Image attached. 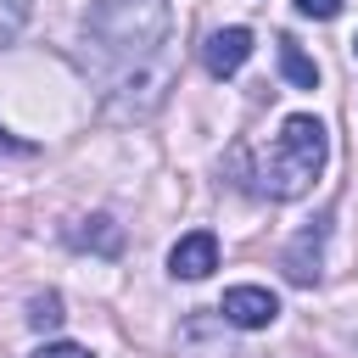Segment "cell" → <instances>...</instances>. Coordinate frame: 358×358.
Here are the masks:
<instances>
[{
  "label": "cell",
  "mask_w": 358,
  "mask_h": 358,
  "mask_svg": "<svg viewBox=\"0 0 358 358\" xmlns=\"http://www.w3.org/2000/svg\"><path fill=\"white\" fill-rule=\"evenodd\" d=\"M218 313H224V324H235V330H268V324L280 319V296H274L268 285H229L224 302H218Z\"/></svg>",
  "instance_id": "cell-3"
},
{
  "label": "cell",
  "mask_w": 358,
  "mask_h": 358,
  "mask_svg": "<svg viewBox=\"0 0 358 358\" xmlns=\"http://www.w3.org/2000/svg\"><path fill=\"white\" fill-rule=\"evenodd\" d=\"M0 151H28V145H22L17 134H6V129H0Z\"/></svg>",
  "instance_id": "cell-13"
},
{
  "label": "cell",
  "mask_w": 358,
  "mask_h": 358,
  "mask_svg": "<svg viewBox=\"0 0 358 358\" xmlns=\"http://www.w3.org/2000/svg\"><path fill=\"white\" fill-rule=\"evenodd\" d=\"M168 268H173V280H207V274L218 268V235H213V229L179 235L173 252H168Z\"/></svg>",
  "instance_id": "cell-4"
},
{
  "label": "cell",
  "mask_w": 358,
  "mask_h": 358,
  "mask_svg": "<svg viewBox=\"0 0 358 358\" xmlns=\"http://www.w3.org/2000/svg\"><path fill=\"white\" fill-rule=\"evenodd\" d=\"M246 56H252V28H218L201 45V62H207L213 78H235L246 67Z\"/></svg>",
  "instance_id": "cell-6"
},
{
  "label": "cell",
  "mask_w": 358,
  "mask_h": 358,
  "mask_svg": "<svg viewBox=\"0 0 358 358\" xmlns=\"http://www.w3.org/2000/svg\"><path fill=\"white\" fill-rule=\"evenodd\" d=\"M28 358H95L90 347H78V341H45L39 352H28Z\"/></svg>",
  "instance_id": "cell-11"
},
{
  "label": "cell",
  "mask_w": 358,
  "mask_h": 358,
  "mask_svg": "<svg viewBox=\"0 0 358 358\" xmlns=\"http://www.w3.org/2000/svg\"><path fill=\"white\" fill-rule=\"evenodd\" d=\"M274 45H280V73H285L296 90H319V62H313V56H308L291 34H280Z\"/></svg>",
  "instance_id": "cell-8"
},
{
  "label": "cell",
  "mask_w": 358,
  "mask_h": 358,
  "mask_svg": "<svg viewBox=\"0 0 358 358\" xmlns=\"http://www.w3.org/2000/svg\"><path fill=\"white\" fill-rule=\"evenodd\" d=\"M67 241H73L78 252H101V257H117V252H123V229H117L106 213H95V218H78V224L67 229Z\"/></svg>",
  "instance_id": "cell-7"
},
{
  "label": "cell",
  "mask_w": 358,
  "mask_h": 358,
  "mask_svg": "<svg viewBox=\"0 0 358 358\" xmlns=\"http://www.w3.org/2000/svg\"><path fill=\"white\" fill-rule=\"evenodd\" d=\"M62 319H67V313H62V296H56V291H45V296L28 302V324H34V330H56Z\"/></svg>",
  "instance_id": "cell-9"
},
{
  "label": "cell",
  "mask_w": 358,
  "mask_h": 358,
  "mask_svg": "<svg viewBox=\"0 0 358 358\" xmlns=\"http://www.w3.org/2000/svg\"><path fill=\"white\" fill-rule=\"evenodd\" d=\"M352 56H358V34H352Z\"/></svg>",
  "instance_id": "cell-14"
},
{
  "label": "cell",
  "mask_w": 358,
  "mask_h": 358,
  "mask_svg": "<svg viewBox=\"0 0 358 358\" xmlns=\"http://www.w3.org/2000/svg\"><path fill=\"white\" fill-rule=\"evenodd\" d=\"M28 11H34L28 0H0V45H11L28 28Z\"/></svg>",
  "instance_id": "cell-10"
},
{
  "label": "cell",
  "mask_w": 358,
  "mask_h": 358,
  "mask_svg": "<svg viewBox=\"0 0 358 358\" xmlns=\"http://www.w3.org/2000/svg\"><path fill=\"white\" fill-rule=\"evenodd\" d=\"M296 11H302V17H319V22H330V17L341 11V0H296Z\"/></svg>",
  "instance_id": "cell-12"
},
{
  "label": "cell",
  "mask_w": 358,
  "mask_h": 358,
  "mask_svg": "<svg viewBox=\"0 0 358 358\" xmlns=\"http://www.w3.org/2000/svg\"><path fill=\"white\" fill-rule=\"evenodd\" d=\"M168 39V6L162 0H95L84 17V45L101 62L140 67Z\"/></svg>",
  "instance_id": "cell-1"
},
{
  "label": "cell",
  "mask_w": 358,
  "mask_h": 358,
  "mask_svg": "<svg viewBox=\"0 0 358 358\" xmlns=\"http://www.w3.org/2000/svg\"><path fill=\"white\" fill-rule=\"evenodd\" d=\"M330 162V129L313 117V112H291L257 168V190L274 196V201H296L313 190V179L324 173Z\"/></svg>",
  "instance_id": "cell-2"
},
{
  "label": "cell",
  "mask_w": 358,
  "mask_h": 358,
  "mask_svg": "<svg viewBox=\"0 0 358 358\" xmlns=\"http://www.w3.org/2000/svg\"><path fill=\"white\" fill-rule=\"evenodd\" d=\"M285 280L291 285H319V274H324V218L319 224H308L291 246H285Z\"/></svg>",
  "instance_id": "cell-5"
}]
</instances>
